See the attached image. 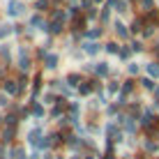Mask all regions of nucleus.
Segmentation results:
<instances>
[{"instance_id": "f257e3e1", "label": "nucleus", "mask_w": 159, "mask_h": 159, "mask_svg": "<svg viewBox=\"0 0 159 159\" xmlns=\"http://www.w3.org/2000/svg\"><path fill=\"white\" fill-rule=\"evenodd\" d=\"M148 69H150V74H152V76H159V67H157V65H150Z\"/></svg>"}]
</instances>
